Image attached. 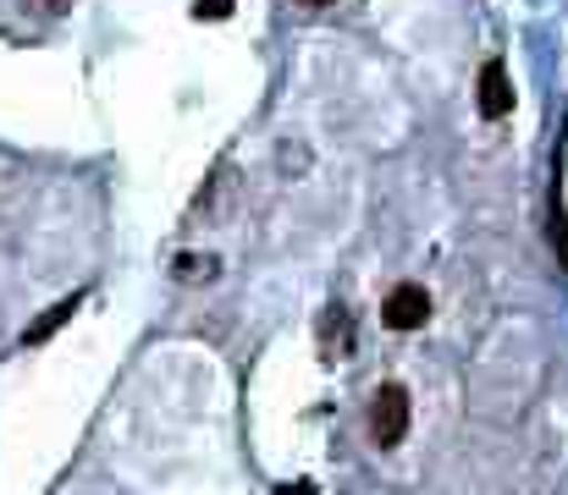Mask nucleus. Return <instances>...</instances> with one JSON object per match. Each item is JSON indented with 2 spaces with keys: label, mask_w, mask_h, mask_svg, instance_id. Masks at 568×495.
<instances>
[{
  "label": "nucleus",
  "mask_w": 568,
  "mask_h": 495,
  "mask_svg": "<svg viewBox=\"0 0 568 495\" xmlns=\"http://www.w3.org/2000/svg\"><path fill=\"white\" fill-rule=\"evenodd\" d=\"M408 435V391L403 385H381L371 396V441L376 446H397Z\"/></svg>",
  "instance_id": "nucleus-1"
},
{
  "label": "nucleus",
  "mask_w": 568,
  "mask_h": 495,
  "mask_svg": "<svg viewBox=\"0 0 568 495\" xmlns=\"http://www.w3.org/2000/svg\"><path fill=\"white\" fill-rule=\"evenodd\" d=\"M475 105H480V116H486V122L514 116V78H508V66H503V61H486V66H480Z\"/></svg>",
  "instance_id": "nucleus-2"
},
{
  "label": "nucleus",
  "mask_w": 568,
  "mask_h": 495,
  "mask_svg": "<svg viewBox=\"0 0 568 495\" xmlns=\"http://www.w3.org/2000/svg\"><path fill=\"white\" fill-rule=\"evenodd\" d=\"M381 320L392 330H419L430 320V292L425 287H414V281H403V287H392L386 292V303H381Z\"/></svg>",
  "instance_id": "nucleus-3"
},
{
  "label": "nucleus",
  "mask_w": 568,
  "mask_h": 495,
  "mask_svg": "<svg viewBox=\"0 0 568 495\" xmlns=\"http://www.w3.org/2000/svg\"><path fill=\"white\" fill-rule=\"evenodd\" d=\"M315 336H321V352H326V358H354V314H348L343 303H332V309L321 314Z\"/></svg>",
  "instance_id": "nucleus-4"
},
{
  "label": "nucleus",
  "mask_w": 568,
  "mask_h": 495,
  "mask_svg": "<svg viewBox=\"0 0 568 495\" xmlns=\"http://www.w3.org/2000/svg\"><path fill=\"white\" fill-rule=\"evenodd\" d=\"M78 303H83V298H61V303H50V309H44V314H39L33 326L22 330V347H44V341H50L55 330H61L67 320H72V314H78Z\"/></svg>",
  "instance_id": "nucleus-5"
},
{
  "label": "nucleus",
  "mask_w": 568,
  "mask_h": 495,
  "mask_svg": "<svg viewBox=\"0 0 568 495\" xmlns=\"http://www.w3.org/2000/svg\"><path fill=\"white\" fill-rule=\"evenodd\" d=\"M172 276H178V281H189V287H199V281H215V259H210V254H183Z\"/></svg>",
  "instance_id": "nucleus-6"
},
{
  "label": "nucleus",
  "mask_w": 568,
  "mask_h": 495,
  "mask_svg": "<svg viewBox=\"0 0 568 495\" xmlns=\"http://www.w3.org/2000/svg\"><path fill=\"white\" fill-rule=\"evenodd\" d=\"M22 6H28L39 22H61V17H72V6H78V0H22Z\"/></svg>",
  "instance_id": "nucleus-7"
},
{
  "label": "nucleus",
  "mask_w": 568,
  "mask_h": 495,
  "mask_svg": "<svg viewBox=\"0 0 568 495\" xmlns=\"http://www.w3.org/2000/svg\"><path fill=\"white\" fill-rule=\"evenodd\" d=\"M552 248H558V259H564V270H568V209L564 204H552Z\"/></svg>",
  "instance_id": "nucleus-8"
},
{
  "label": "nucleus",
  "mask_w": 568,
  "mask_h": 495,
  "mask_svg": "<svg viewBox=\"0 0 568 495\" xmlns=\"http://www.w3.org/2000/svg\"><path fill=\"white\" fill-rule=\"evenodd\" d=\"M232 6H237V0H193V17H199V22H204V17L221 22V17H232Z\"/></svg>",
  "instance_id": "nucleus-9"
},
{
  "label": "nucleus",
  "mask_w": 568,
  "mask_h": 495,
  "mask_svg": "<svg viewBox=\"0 0 568 495\" xmlns=\"http://www.w3.org/2000/svg\"><path fill=\"white\" fill-rule=\"evenodd\" d=\"M276 495H315V485H304V479H298V485H282Z\"/></svg>",
  "instance_id": "nucleus-10"
},
{
  "label": "nucleus",
  "mask_w": 568,
  "mask_h": 495,
  "mask_svg": "<svg viewBox=\"0 0 568 495\" xmlns=\"http://www.w3.org/2000/svg\"><path fill=\"white\" fill-rule=\"evenodd\" d=\"M298 6H304V11H321V6H332V0H298Z\"/></svg>",
  "instance_id": "nucleus-11"
}]
</instances>
